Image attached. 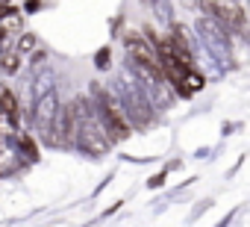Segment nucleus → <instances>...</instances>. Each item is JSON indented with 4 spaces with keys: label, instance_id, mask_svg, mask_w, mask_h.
Returning <instances> with one entry per match:
<instances>
[{
    "label": "nucleus",
    "instance_id": "nucleus-1",
    "mask_svg": "<svg viewBox=\"0 0 250 227\" xmlns=\"http://www.w3.org/2000/svg\"><path fill=\"white\" fill-rule=\"evenodd\" d=\"M112 94H115V100L121 103L124 115H127V121H130V127L145 130V127H150V124H153L156 109L150 106V100L145 97V91L139 89V83H136V77L127 71V65H121Z\"/></svg>",
    "mask_w": 250,
    "mask_h": 227
},
{
    "label": "nucleus",
    "instance_id": "nucleus-2",
    "mask_svg": "<svg viewBox=\"0 0 250 227\" xmlns=\"http://www.w3.org/2000/svg\"><path fill=\"white\" fill-rule=\"evenodd\" d=\"M91 112H94L97 124L103 127V133L109 136L112 145L130 139L133 127H130V121H127V115H124L121 103H118L115 94H112L109 89H103L100 83H91Z\"/></svg>",
    "mask_w": 250,
    "mask_h": 227
},
{
    "label": "nucleus",
    "instance_id": "nucleus-3",
    "mask_svg": "<svg viewBox=\"0 0 250 227\" xmlns=\"http://www.w3.org/2000/svg\"><path fill=\"white\" fill-rule=\"evenodd\" d=\"M74 106H77V145H74V148H80V151L88 154V157H103V154L112 148V142H109V136L103 133V127H100L97 118H94L91 100L77 97Z\"/></svg>",
    "mask_w": 250,
    "mask_h": 227
},
{
    "label": "nucleus",
    "instance_id": "nucleus-4",
    "mask_svg": "<svg viewBox=\"0 0 250 227\" xmlns=\"http://www.w3.org/2000/svg\"><path fill=\"white\" fill-rule=\"evenodd\" d=\"M194 30H197V42L218 59V65L224 68H232V45H229V33L209 15H200L194 21Z\"/></svg>",
    "mask_w": 250,
    "mask_h": 227
},
{
    "label": "nucleus",
    "instance_id": "nucleus-5",
    "mask_svg": "<svg viewBox=\"0 0 250 227\" xmlns=\"http://www.w3.org/2000/svg\"><path fill=\"white\" fill-rule=\"evenodd\" d=\"M59 91H47L44 97L33 100V124H36V133L50 142V133H53V124H56V115H59Z\"/></svg>",
    "mask_w": 250,
    "mask_h": 227
},
{
    "label": "nucleus",
    "instance_id": "nucleus-6",
    "mask_svg": "<svg viewBox=\"0 0 250 227\" xmlns=\"http://www.w3.org/2000/svg\"><path fill=\"white\" fill-rule=\"evenodd\" d=\"M124 47H127V59L133 62H142V65H150V68H159V56L153 50V45L142 36V33H127L124 36Z\"/></svg>",
    "mask_w": 250,
    "mask_h": 227
},
{
    "label": "nucleus",
    "instance_id": "nucleus-7",
    "mask_svg": "<svg viewBox=\"0 0 250 227\" xmlns=\"http://www.w3.org/2000/svg\"><path fill=\"white\" fill-rule=\"evenodd\" d=\"M0 109H3L6 118L18 127V121H21V109H18V97H15L12 89H0Z\"/></svg>",
    "mask_w": 250,
    "mask_h": 227
},
{
    "label": "nucleus",
    "instance_id": "nucleus-8",
    "mask_svg": "<svg viewBox=\"0 0 250 227\" xmlns=\"http://www.w3.org/2000/svg\"><path fill=\"white\" fill-rule=\"evenodd\" d=\"M30 86H33V100H39L47 91H56V74L53 71H42V74H36V80Z\"/></svg>",
    "mask_w": 250,
    "mask_h": 227
},
{
    "label": "nucleus",
    "instance_id": "nucleus-9",
    "mask_svg": "<svg viewBox=\"0 0 250 227\" xmlns=\"http://www.w3.org/2000/svg\"><path fill=\"white\" fill-rule=\"evenodd\" d=\"M12 145H15V148H21V154H24L30 162H36V159H39V148H36V139H33L30 133H15V136H12Z\"/></svg>",
    "mask_w": 250,
    "mask_h": 227
},
{
    "label": "nucleus",
    "instance_id": "nucleus-10",
    "mask_svg": "<svg viewBox=\"0 0 250 227\" xmlns=\"http://www.w3.org/2000/svg\"><path fill=\"white\" fill-rule=\"evenodd\" d=\"M18 71H21V56L15 53V47H6L3 53H0V74L12 77V74H18Z\"/></svg>",
    "mask_w": 250,
    "mask_h": 227
},
{
    "label": "nucleus",
    "instance_id": "nucleus-11",
    "mask_svg": "<svg viewBox=\"0 0 250 227\" xmlns=\"http://www.w3.org/2000/svg\"><path fill=\"white\" fill-rule=\"evenodd\" d=\"M39 50V36L36 33H24L21 39H18V45H15V53L21 56V53H36Z\"/></svg>",
    "mask_w": 250,
    "mask_h": 227
},
{
    "label": "nucleus",
    "instance_id": "nucleus-12",
    "mask_svg": "<svg viewBox=\"0 0 250 227\" xmlns=\"http://www.w3.org/2000/svg\"><path fill=\"white\" fill-rule=\"evenodd\" d=\"M109 65H112V47L106 45V47H100L94 53V68L97 71H109Z\"/></svg>",
    "mask_w": 250,
    "mask_h": 227
},
{
    "label": "nucleus",
    "instance_id": "nucleus-13",
    "mask_svg": "<svg viewBox=\"0 0 250 227\" xmlns=\"http://www.w3.org/2000/svg\"><path fill=\"white\" fill-rule=\"evenodd\" d=\"M12 15H18V6H12V3H0V21H6V18H12Z\"/></svg>",
    "mask_w": 250,
    "mask_h": 227
},
{
    "label": "nucleus",
    "instance_id": "nucleus-14",
    "mask_svg": "<svg viewBox=\"0 0 250 227\" xmlns=\"http://www.w3.org/2000/svg\"><path fill=\"white\" fill-rule=\"evenodd\" d=\"M9 130H15V133H18V127H15L9 118H6V112L0 109V133H9Z\"/></svg>",
    "mask_w": 250,
    "mask_h": 227
},
{
    "label": "nucleus",
    "instance_id": "nucleus-15",
    "mask_svg": "<svg viewBox=\"0 0 250 227\" xmlns=\"http://www.w3.org/2000/svg\"><path fill=\"white\" fill-rule=\"evenodd\" d=\"M162 183H165V174H159V177H150V180H147V186H150V189H156V186H162Z\"/></svg>",
    "mask_w": 250,
    "mask_h": 227
},
{
    "label": "nucleus",
    "instance_id": "nucleus-16",
    "mask_svg": "<svg viewBox=\"0 0 250 227\" xmlns=\"http://www.w3.org/2000/svg\"><path fill=\"white\" fill-rule=\"evenodd\" d=\"M6 42H9V30H6V27H0V47H3Z\"/></svg>",
    "mask_w": 250,
    "mask_h": 227
}]
</instances>
